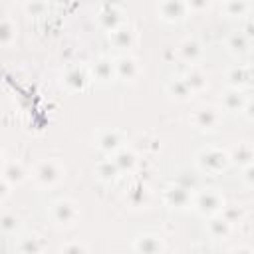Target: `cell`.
<instances>
[{
  "mask_svg": "<svg viewBox=\"0 0 254 254\" xmlns=\"http://www.w3.org/2000/svg\"><path fill=\"white\" fill-rule=\"evenodd\" d=\"M97 145L103 151H117L121 147V135L117 131H103L97 139Z\"/></svg>",
  "mask_w": 254,
  "mask_h": 254,
  "instance_id": "12",
  "label": "cell"
},
{
  "mask_svg": "<svg viewBox=\"0 0 254 254\" xmlns=\"http://www.w3.org/2000/svg\"><path fill=\"white\" fill-rule=\"evenodd\" d=\"M192 121L202 129H214L218 125V121H220V115H218V111L214 107H202V109H198L194 113Z\"/></svg>",
  "mask_w": 254,
  "mask_h": 254,
  "instance_id": "7",
  "label": "cell"
},
{
  "mask_svg": "<svg viewBox=\"0 0 254 254\" xmlns=\"http://www.w3.org/2000/svg\"><path fill=\"white\" fill-rule=\"evenodd\" d=\"M111 40L117 48H129L131 40H133V32L129 28H115L111 32Z\"/></svg>",
  "mask_w": 254,
  "mask_h": 254,
  "instance_id": "17",
  "label": "cell"
},
{
  "mask_svg": "<svg viewBox=\"0 0 254 254\" xmlns=\"http://www.w3.org/2000/svg\"><path fill=\"white\" fill-rule=\"evenodd\" d=\"M228 163H230V155H226L220 149H204L198 155V165L206 173H220L228 167Z\"/></svg>",
  "mask_w": 254,
  "mask_h": 254,
  "instance_id": "1",
  "label": "cell"
},
{
  "mask_svg": "<svg viewBox=\"0 0 254 254\" xmlns=\"http://www.w3.org/2000/svg\"><path fill=\"white\" fill-rule=\"evenodd\" d=\"M228 46H230V50H232V52L244 54V52H246V48H248V38H246L244 34H240V36H232V38L228 40Z\"/></svg>",
  "mask_w": 254,
  "mask_h": 254,
  "instance_id": "25",
  "label": "cell"
},
{
  "mask_svg": "<svg viewBox=\"0 0 254 254\" xmlns=\"http://www.w3.org/2000/svg\"><path fill=\"white\" fill-rule=\"evenodd\" d=\"M26 179V171H24V167L20 165V163H8L6 167H4V181H8L10 185H18V183H22Z\"/></svg>",
  "mask_w": 254,
  "mask_h": 254,
  "instance_id": "14",
  "label": "cell"
},
{
  "mask_svg": "<svg viewBox=\"0 0 254 254\" xmlns=\"http://www.w3.org/2000/svg\"><path fill=\"white\" fill-rule=\"evenodd\" d=\"M187 0H163L161 4V16L169 22H179L183 20L187 12Z\"/></svg>",
  "mask_w": 254,
  "mask_h": 254,
  "instance_id": "5",
  "label": "cell"
},
{
  "mask_svg": "<svg viewBox=\"0 0 254 254\" xmlns=\"http://www.w3.org/2000/svg\"><path fill=\"white\" fill-rule=\"evenodd\" d=\"M16 226H18V218H16V216H12V214H4V216H2V230H4V232L14 230Z\"/></svg>",
  "mask_w": 254,
  "mask_h": 254,
  "instance_id": "28",
  "label": "cell"
},
{
  "mask_svg": "<svg viewBox=\"0 0 254 254\" xmlns=\"http://www.w3.org/2000/svg\"><path fill=\"white\" fill-rule=\"evenodd\" d=\"M60 177H62V169L58 167L56 161H42L34 169V179L42 187H52L54 183L60 181Z\"/></svg>",
  "mask_w": 254,
  "mask_h": 254,
  "instance_id": "3",
  "label": "cell"
},
{
  "mask_svg": "<svg viewBox=\"0 0 254 254\" xmlns=\"http://www.w3.org/2000/svg\"><path fill=\"white\" fill-rule=\"evenodd\" d=\"M194 206H196V210L200 214H216L218 210L224 208V200L214 189H206L196 196Z\"/></svg>",
  "mask_w": 254,
  "mask_h": 254,
  "instance_id": "2",
  "label": "cell"
},
{
  "mask_svg": "<svg viewBox=\"0 0 254 254\" xmlns=\"http://www.w3.org/2000/svg\"><path fill=\"white\" fill-rule=\"evenodd\" d=\"M187 81V85L190 87V91H198V89H204L206 87V79L202 73L194 71V69H189V73L183 77Z\"/></svg>",
  "mask_w": 254,
  "mask_h": 254,
  "instance_id": "21",
  "label": "cell"
},
{
  "mask_svg": "<svg viewBox=\"0 0 254 254\" xmlns=\"http://www.w3.org/2000/svg\"><path fill=\"white\" fill-rule=\"evenodd\" d=\"M181 56L187 60V62H194L198 56H200V44L194 42V40H185L181 44Z\"/></svg>",
  "mask_w": 254,
  "mask_h": 254,
  "instance_id": "19",
  "label": "cell"
},
{
  "mask_svg": "<svg viewBox=\"0 0 254 254\" xmlns=\"http://www.w3.org/2000/svg\"><path fill=\"white\" fill-rule=\"evenodd\" d=\"M189 200H190L189 189L183 187V185H171V187L165 190V202L171 204V206L181 208V206L189 204Z\"/></svg>",
  "mask_w": 254,
  "mask_h": 254,
  "instance_id": "6",
  "label": "cell"
},
{
  "mask_svg": "<svg viewBox=\"0 0 254 254\" xmlns=\"http://www.w3.org/2000/svg\"><path fill=\"white\" fill-rule=\"evenodd\" d=\"M228 230H230V222H228L224 216H220V218H212V220L208 222V232H210L214 238H222V236H226Z\"/></svg>",
  "mask_w": 254,
  "mask_h": 254,
  "instance_id": "18",
  "label": "cell"
},
{
  "mask_svg": "<svg viewBox=\"0 0 254 254\" xmlns=\"http://www.w3.org/2000/svg\"><path fill=\"white\" fill-rule=\"evenodd\" d=\"M93 73H95V77H97V79L107 81V79H111V77H113V73H115V64H113L111 60H107V58H101V60H97V62H95Z\"/></svg>",
  "mask_w": 254,
  "mask_h": 254,
  "instance_id": "13",
  "label": "cell"
},
{
  "mask_svg": "<svg viewBox=\"0 0 254 254\" xmlns=\"http://www.w3.org/2000/svg\"><path fill=\"white\" fill-rule=\"evenodd\" d=\"M167 91H169L173 97H177V99H187V97L192 93L185 79H173V81L167 85Z\"/></svg>",
  "mask_w": 254,
  "mask_h": 254,
  "instance_id": "16",
  "label": "cell"
},
{
  "mask_svg": "<svg viewBox=\"0 0 254 254\" xmlns=\"http://www.w3.org/2000/svg\"><path fill=\"white\" fill-rule=\"evenodd\" d=\"M208 4H210V0H187V6H189L190 10H196V12L206 10Z\"/></svg>",
  "mask_w": 254,
  "mask_h": 254,
  "instance_id": "30",
  "label": "cell"
},
{
  "mask_svg": "<svg viewBox=\"0 0 254 254\" xmlns=\"http://www.w3.org/2000/svg\"><path fill=\"white\" fill-rule=\"evenodd\" d=\"M246 38H254V24H248V28H246V34H244Z\"/></svg>",
  "mask_w": 254,
  "mask_h": 254,
  "instance_id": "33",
  "label": "cell"
},
{
  "mask_svg": "<svg viewBox=\"0 0 254 254\" xmlns=\"http://www.w3.org/2000/svg\"><path fill=\"white\" fill-rule=\"evenodd\" d=\"M115 73L123 79H133L137 73H139V65H137V60L131 58V56H121L117 62H115Z\"/></svg>",
  "mask_w": 254,
  "mask_h": 254,
  "instance_id": "8",
  "label": "cell"
},
{
  "mask_svg": "<svg viewBox=\"0 0 254 254\" xmlns=\"http://www.w3.org/2000/svg\"><path fill=\"white\" fill-rule=\"evenodd\" d=\"M228 79L234 85H250L254 83V67H234L228 73Z\"/></svg>",
  "mask_w": 254,
  "mask_h": 254,
  "instance_id": "11",
  "label": "cell"
},
{
  "mask_svg": "<svg viewBox=\"0 0 254 254\" xmlns=\"http://www.w3.org/2000/svg\"><path fill=\"white\" fill-rule=\"evenodd\" d=\"M119 173V167L115 163V159H109V161H103L97 165V175L103 179V181H111L115 179V175Z\"/></svg>",
  "mask_w": 254,
  "mask_h": 254,
  "instance_id": "20",
  "label": "cell"
},
{
  "mask_svg": "<svg viewBox=\"0 0 254 254\" xmlns=\"http://www.w3.org/2000/svg\"><path fill=\"white\" fill-rule=\"evenodd\" d=\"M242 105H244V99H242V95H240L238 89L226 91V95H224V107H226V109L236 111V109H240Z\"/></svg>",
  "mask_w": 254,
  "mask_h": 254,
  "instance_id": "22",
  "label": "cell"
},
{
  "mask_svg": "<svg viewBox=\"0 0 254 254\" xmlns=\"http://www.w3.org/2000/svg\"><path fill=\"white\" fill-rule=\"evenodd\" d=\"M135 250H139V252H159V250H163V242L157 236H141L135 242Z\"/></svg>",
  "mask_w": 254,
  "mask_h": 254,
  "instance_id": "15",
  "label": "cell"
},
{
  "mask_svg": "<svg viewBox=\"0 0 254 254\" xmlns=\"http://www.w3.org/2000/svg\"><path fill=\"white\" fill-rule=\"evenodd\" d=\"M226 14L228 16H240L246 12V2L244 0H226Z\"/></svg>",
  "mask_w": 254,
  "mask_h": 254,
  "instance_id": "26",
  "label": "cell"
},
{
  "mask_svg": "<svg viewBox=\"0 0 254 254\" xmlns=\"http://www.w3.org/2000/svg\"><path fill=\"white\" fill-rule=\"evenodd\" d=\"M246 117H248V119H252V121H254V101H252V103H248V105H246Z\"/></svg>",
  "mask_w": 254,
  "mask_h": 254,
  "instance_id": "32",
  "label": "cell"
},
{
  "mask_svg": "<svg viewBox=\"0 0 254 254\" xmlns=\"http://www.w3.org/2000/svg\"><path fill=\"white\" fill-rule=\"evenodd\" d=\"M62 250H65V252H67V250H87V248H85V246H77V244H75V246H65V248H62Z\"/></svg>",
  "mask_w": 254,
  "mask_h": 254,
  "instance_id": "34",
  "label": "cell"
},
{
  "mask_svg": "<svg viewBox=\"0 0 254 254\" xmlns=\"http://www.w3.org/2000/svg\"><path fill=\"white\" fill-rule=\"evenodd\" d=\"M50 212H52L54 222H58L62 226L64 224L69 226L77 218V208H75V204L71 200H58V202H54L52 208H50Z\"/></svg>",
  "mask_w": 254,
  "mask_h": 254,
  "instance_id": "4",
  "label": "cell"
},
{
  "mask_svg": "<svg viewBox=\"0 0 254 254\" xmlns=\"http://www.w3.org/2000/svg\"><path fill=\"white\" fill-rule=\"evenodd\" d=\"M115 163H117L119 171L131 169V167L135 165V155H133L131 151H127V149H121V151H117V155H115Z\"/></svg>",
  "mask_w": 254,
  "mask_h": 254,
  "instance_id": "23",
  "label": "cell"
},
{
  "mask_svg": "<svg viewBox=\"0 0 254 254\" xmlns=\"http://www.w3.org/2000/svg\"><path fill=\"white\" fill-rule=\"evenodd\" d=\"M244 177H246V181H248L250 185H254V165H252V163L246 167V171H244Z\"/></svg>",
  "mask_w": 254,
  "mask_h": 254,
  "instance_id": "31",
  "label": "cell"
},
{
  "mask_svg": "<svg viewBox=\"0 0 254 254\" xmlns=\"http://www.w3.org/2000/svg\"><path fill=\"white\" fill-rule=\"evenodd\" d=\"M230 161H234L238 165H250V163H254V147L248 145V143H240L230 153Z\"/></svg>",
  "mask_w": 254,
  "mask_h": 254,
  "instance_id": "10",
  "label": "cell"
},
{
  "mask_svg": "<svg viewBox=\"0 0 254 254\" xmlns=\"http://www.w3.org/2000/svg\"><path fill=\"white\" fill-rule=\"evenodd\" d=\"M26 12L32 14V16H42V14L46 12V4H44L42 0H32V2H28Z\"/></svg>",
  "mask_w": 254,
  "mask_h": 254,
  "instance_id": "27",
  "label": "cell"
},
{
  "mask_svg": "<svg viewBox=\"0 0 254 254\" xmlns=\"http://www.w3.org/2000/svg\"><path fill=\"white\" fill-rule=\"evenodd\" d=\"M65 85L69 87V89H73V91H77V89H83L85 87V83L89 81L87 79V73L83 71V69H79V67H71L67 73H65Z\"/></svg>",
  "mask_w": 254,
  "mask_h": 254,
  "instance_id": "9",
  "label": "cell"
},
{
  "mask_svg": "<svg viewBox=\"0 0 254 254\" xmlns=\"http://www.w3.org/2000/svg\"><path fill=\"white\" fill-rule=\"evenodd\" d=\"M14 30H16L14 24H12L8 18H4V20H2V26H0V40H2L4 46H8V44L12 42V38L16 36Z\"/></svg>",
  "mask_w": 254,
  "mask_h": 254,
  "instance_id": "24",
  "label": "cell"
},
{
  "mask_svg": "<svg viewBox=\"0 0 254 254\" xmlns=\"http://www.w3.org/2000/svg\"><path fill=\"white\" fill-rule=\"evenodd\" d=\"M36 242H38V238H34V240L28 238L26 244L20 246V250H22V252H40V250H42V244H36Z\"/></svg>",
  "mask_w": 254,
  "mask_h": 254,
  "instance_id": "29",
  "label": "cell"
}]
</instances>
